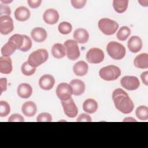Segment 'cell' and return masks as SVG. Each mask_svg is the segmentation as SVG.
Listing matches in <instances>:
<instances>
[{
  "mask_svg": "<svg viewBox=\"0 0 148 148\" xmlns=\"http://www.w3.org/2000/svg\"><path fill=\"white\" fill-rule=\"evenodd\" d=\"M112 99L116 109L124 114L131 113L134 104L128 94L121 88L114 90L112 93Z\"/></svg>",
  "mask_w": 148,
  "mask_h": 148,
  "instance_id": "6da1fadb",
  "label": "cell"
},
{
  "mask_svg": "<svg viewBox=\"0 0 148 148\" xmlns=\"http://www.w3.org/2000/svg\"><path fill=\"white\" fill-rule=\"evenodd\" d=\"M48 57L47 51L44 49H39L29 54L27 62L31 66L36 68L46 62Z\"/></svg>",
  "mask_w": 148,
  "mask_h": 148,
  "instance_id": "7a4b0ae2",
  "label": "cell"
},
{
  "mask_svg": "<svg viewBox=\"0 0 148 148\" xmlns=\"http://www.w3.org/2000/svg\"><path fill=\"white\" fill-rule=\"evenodd\" d=\"M106 51L109 56L114 60H119L123 58L125 55L124 46L117 42H110L106 46Z\"/></svg>",
  "mask_w": 148,
  "mask_h": 148,
  "instance_id": "3957f363",
  "label": "cell"
},
{
  "mask_svg": "<svg viewBox=\"0 0 148 148\" xmlns=\"http://www.w3.org/2000/svg\"><path fill=\"white\" fill-rule=\"evenodd\" d=\"M101 79L107 81L116 80L121 75L120 68L115 65H110L102 68L99 72Z\"/></svg>",
  "mask_w": 148,
  "mask_h": 148,
  "instance_id": "277c9868",
  "label": "cell"
},
{
  "mask_svg": "<svg viewBox=\"0 0 148 148\" xmlns=\"http://www.w3.org/2000/svg\"><path fill=\"white\" fill-rule=\"evenodd\" d=\"M98 25L100 31L106 35L114 34L119 28V24L116 21L108 18L99 20Z\"/></svg>",
  "mask_w": 148,
  "mask_h": 148,
  "instance_id": "5b68a950",
  "label": "cell"
},
{
  "mask_svg": "<svg viewBox=\"0 0 148 148\" xmlns=\"http://www.w3.org/2000/svg\"><path fill=\"white\" fill-rule=\"evenodd\" d=\"M67 57L71 60H75L77 59L80 54L77 42L72 39L67 40L64 44Z\"/></svg>",
  "mask_w": 148,
  "mask_h": 148,
  "instance_id": "8992f818",
  "label": "cell"
},
{
  "mask_svg": "<svg viewBox=\"0 0 148 148\" xmlns=\"http://www.w3.org/2000/svg\"><path fill=\"white\" fill-rule=\"evenodd\" d=\"M56 94L60 100H67L71 98V95L73 94L72 88L70 84L66 83H61L57 87Z\"/></svg>",
  "mask_w": 148,
  "mask_h": 148,
  "instance_id": "52a82bcc",
  "label": "cell"
},
{
  "mask_svg": "<svg viewBox=\"0 0 148 148\" xmlns=\"http://www.w3.org/2000/svg\"><path fill=\"white\" fill-rule=\"evenodd\" d=\"M104 59V53L103 51L97 47L90 49L86 54L87 61L91 64H98L101 62Z\"/></svg>",
  "mask_w": 148,
  "mask_h": 148,
  "instance_id": "ba28073f",
  "label": "cell"
},
{
  "mask_svg": "<svg viewBox=\"0 0 148 148\" xmlns=\"http://www.w3.org/2000/svg\"><path fill=\"white\" fill-rule=\"evenodd\" d=\"M61 104L65 114L70 118H73L77 115L78 109L72 98L65 101H61Z\"/></svg>",
  "mask_w": 148,
  "mask_h": 148,
  "instance_id": "9c48e42d",
  "label": "cell"
},
{
  "mask_svg": "<svg viewBox=\"0 0 148 148\" xmlns=\"http://www.w3.org/2000/svg\"><path fill=\"white\" fill-rule=\"evenodd\" d=\"M14 29L13 21L10 16L0 17V32L2 35H8Z\"/></svg>",
  "mask_w": 148,
  "mask_h": 148,
  "instance_id": "30bf717a",
  "label": "cell"
},
{
  "mask_svg": "<svg viewBox=\"0 0 148 148\" xmlns=\"http://www.w3.org/2000/svg\"><path fill=\"white\" fill-rule=\"evenodd\" d=\"M121 84L123 87L127 90H135L139 88L140 82L138 77L134 76H124L121 81Z\"/></svg>",
  "mask_w": 148,
  "mask_h": 148,
  "instance_id": "8fae6325",
  "label": "cell"
},
{
  "mask_svg": "<svg viewBox=\"0 0 148 148\" xmlns=\"http://www.w3.org/2000/svg\"><path fill=\"white\" fill-rule=\"evenodd\" d=\"M43 18L46 23L53 25L57 23L58 21L59 14L56 9H48L44 12Z\"/></svg>",
  "mask_w": 148,
  "mask_h": 148,
  "instance_id": "7c38bea8",
  "label": "cell"
},
{
  "mask_svg": "<svg viewBox=\"0 0 148 148\" xmlns=\"http://www.w3.org/2000/svg\"><path fill=\"white\" fill-rule=\"evenodd\" d=\"M55 83L54 77L49 74H46L40 77L39 80L40 87L44 90H51Z\"/></svg>",
  "mask_w": 148,
  "mask_h": 148,
  "instance_id": "4fadbf2b",
  "label": "cell"
},
{
  "mask_svg": "<svg viewBox=\"0 0 148 148\" xmlns=\"http://www.w3.org/2000/svg\"><path fill=\"white\" fill-rule=\"evenodd\" d=\"M127 46L130 51L134 53H138L142 47V39L138 36H132L128 40Z\"/></svg>",
  "mask_w": 148,
  "mask_h": 148,
  "instance_id": "5bb4252c",
  "label": "cell"
},
{
  "mask_svg": "<svg viewBox=\"0 0 148 148\" xmlns=\"http://www.w3.org/2000/svg\"><path fill=\"white\" fill-rule=\"evenodd\" d=\"M31 36L36 42H44L47 36L46 31L42 27L34 28L31 32Z\"/></svg>",
  "mask_w": 148,
  "mask_h": 148,
  "instance_id": "9a60e30c",
  "label": "cell"
},
{
  "mask_svg": "<svg viewBox=\"0 0 148 148\" xmlns=\"http://www.w3.org/2000/svg\"><path fill=\"white\" fill-rule=\"evenodd\" d=\"M12 62L10 57L1 56L0 57V72L9 74L12 71Z\"/></svg>",
  "mask_w": 148,
  "mask_h": 148,
  "instance_id": "2e32d148",
  "label": "cell"
},
{
  "mask_svg": "<svg viewBox=\"0 0 148 148\" xmlns=\"http://www.w3.org/2000/svg\"><path fill=\"white\" fill-rule=\"evenodd\" d=\"M21 111L24 116L27 117H32L37 112L36 105L35 103L31 101L25 102L22 105Z\"/></svg>",
  "mask_w": 148,
  "mask_h": 148,
  "instance_id": "e0dca14e",
  "label": "cell"
},
{
  "mask_svg": "<svg viewBox=\"0 0 148 148\" xmlns=\"http://www.w3.org/2000/svg\"><path fill=\"white\" fill-rule=\"evenodd\" d=\"M72 88L73 94L76 96L80 95L84 93L85 91L84 83L79 79H73L71 81L70 84Z\"/></svg>",
  "mask_w": 148,
  "mask_h": 148,
  "instance_id": "ac0fdd59",
  "label": "cell"
},
{
  "mask_svg": "<svg viewBox=\"0 0 148 148\" xmlns=\"http://www.w3.org/2000/svg\"><path fill=\"white\" fill-rule=\"evenodd\" d=\"M30 11L27 8L20 6L15 10L14 17L18 21H24L28 20L30 17Z\"/></svg>",
  "mask_w": 148,
  "mask_h": 148,
  "instance_id": "d6986e66",
  "label": "cell"
},
{
  "mask_svg": "<svg viewBox=\"0 0 148 148\" xmlns=\"http://www.w3.org/2000/svg\"><path fill=\"white\" fill-rule=\"evenodd\" d=\"M18 95L22 98H28L32 93V88L28 83H21L17 87Z\"/></svg>",
  "mask_w": 148,
  "mask_h": 148,
  "instance_id": "ffe728a7",
  "label": "cell"
},
{
  "mask_svg": "<svg viewBox=\"0 0 148 148\" xmlns=\"http://www.w3.org/2000/svg\"><path fill=\"white\" fill-rule=\"evenodd\" d=\"M75 40L79 43H85L89 39V34L87 31L84 28H77L73 33Z\"/></svg>",
  "mask_w": 148,
  "mask_h": 148,
  "instance_id": "44dd1931",
  "label": "cell"
},
{
  "mask_svg": "<svg viewBox=\"0 0 148 148\" xmlns=\"http://www.w3.org/2000/svg\"><path fill=\"white\" fill-rule=\"evenodd\" d=\"M88 70L87 64L84 61H79L75 64L73 66V71L74 73L79 76L86 75Z\"/></svg>",
  "mask_w": 148,
  "mask_h": 148,
  "instance_id": "7402d4cb",
  "label": "cell"
},
{
  "mask_svg": "<svg viewBox=\"0 0 148 148\" xmlns=\"http://www.w3.org/2000/svg\"><path fill=\"white\" fill-rule=\"evenodd\" d=\"M135 67L140 69H147L148 68V54L142 53L138 55L134 60Z\"/></svg>",
  "mask_w": 148,
  "mask_h": 148,
  "instance_id": "603a6c76",
  "label": "cell"
},
{
  "mask_svg": "<svg viewBox=\"0 0 148 148\" xmlns=\"http://www.w3.org/2000/svg\"><path fill=\"white\" fill-rule=\"evenodd\" d=\"M83 109L86 113L89 114L94 113L98 109V103L94 99L88 98L83 102Z\"/></svg>",
  "mask_w": 148,
  "mask_h": 148,
  "instance_id": "cb8c5ba5",
  "label": "cell"
},
{
  "mask_svg": "<svg viewBox=\"0 0 148 148\" xmlns=\"http://www.w3.org/2000/svg\"><path fill=\"white\" fill-rule=\"evenodd\" d=\"M51 53L56 58H63L66 55V50L64 45L59 43L54 44L51 48Z\"/></svg>",
  "mask_w": 148,
  "mask_h": 148,
  "instance_id": "d4e9b609",
  "label": "cell"
},
{
  "mask_svg": "<svg viewBox=\"0 0 148 148\" xmlns=\"http://www.w3.org/2000/svg\"><path fill=\"white\" fill-rule=\"evenodd\" d=\"M17 49L16 45L12 40H8V42L1 48V54L2 56L9 57Z\"/></svg>",
  "mask_w": 148,
  "mask_h": 148,
  "instance_id": "484cf974",
  "label": "cell"
},
{
  "mask_svg": "<svg viewBox=\"0 0 148 148\" xmlns=\"http://www.w3.org/2000/svg\"><path fill=\"white\" fill-rule=\"evenodd\" d=\"M128 0H114L113 2V8L119 13L124 12L128 8Z\"/></svg>",
  "mask_w": 148,
  "mask_h": 148,
  "instance_id": "4316f807",
  "label": "cell"
},
{
  "mask_svg": "<svg viewBox=\"0 0 148 148\" xmlns=\"http://www.w3.org/2000/svg\"><path fill=\"white\" fill-rule=\"evenodd\" d=\"M136 117L140 120H147L148 119V108L146 106H140L136 109Z\"/></svg>",
  "mask_w": 148,
  "mask_h": 148,
  "instance_id": "83f0119b",
  "label": "cell"
},
{
  "mask_svg": "<svg viewBox=\"0 0 148 148\" xmlns=\"http://www.w3.org/2000/svg\"><path fill=\"white\" fill-rule=\"evenodd\" d=\"M131 34V30L127 26L121 27L117 33V38L119 40H125Z\"/></svg>",
  "mask_w": 148,
  "mask_h": 148,
  "instance_id": "f1b7e54d",
  "label": "cell"
},
{
  "mask_svg": "<svg viewBox=\"0 0 148 148\" xmlns=\"http://www.w3.org/2000/svg\"><path fill=\"white\" fill-rule=\"evenodd\" d=\"M58 29L61 34L66 35L71 33L72 29V26L71 23L66 21H63L59 24Z\"/></svg>",
  "mask_w": 148,
  "mask_h": 148,
  "instance_id": "f546056e",
  "label": "cell"
},
{
  "mask_svg": "<svg viewBox=\"0 0 148 148\" xmlns=\"http://www.w3.org/2000/svg\"><path fill=\"white\" fill-rule=\"evenodd\" d=\"M21 70L23 75L25 76H31L35 72L36 68L31 66L27 61L22 64Z\"/></svg>",
  "mask_w": 148,
  "mask_h": 148,
  "instance_id": "4dcf8cb0",
  "label": "cell"
},
{
  "mask_svg": "<svg viewBox=\"0 0 148 148\" xmlns=\"http://www.w3.org/2000/svg\"><path fill=\"white\" fill-rule=\"evenodd\" d=\"M9 40L13 41L17 46V49L20 50V49L22 47L24 41V35L20 34H14L10 37Z\"/></svg>",
  "mask_w": 148,
  "mask_h": 148,
  "instance_id": "1f68e13d",
  "label": "cell"
},
{
  "mask_svg": "<svg viewBox=\"0 0 148 148\" xmlns=\"http://www.w3.org/2000/svg\"><path fill=\"white\" fill-rule=\"evenodd\" d=\"M10 112V108L9 103L5 101H0V116L6 117Z\"/></svg>",
  "mask_w": 148,
  "mask_h": 148,
  "instance_id": "d6a6232c",
  "label": "cell"
},
{
  "mask_svg": "<svg viewBox=\"0 0 148 148\" xmlns=\"http://www.w3.org/2000/svg\"><path fill=\"white\" fill-rule=\"evenodd\" d=\"M24 41L22 47L19 50L23 51V52H26V51H28L31 48L32 40L29 36H28L25 35H24Z\"/></svg>",
  "mask_w": 148,
  "mask_h": 148,
  "instance_id": "836d02e7",
  "label": "cell"
},
{
  "mask_svg": "<svg viewBox=\"0 0 148 148\" xmlns=\"http://www.w3.org/2000/svg\"><path fill=\"white\" fill-rule=\"evenodd\" d=\"M52 121L51 115L46 112L39 114L36 117L37 122H51Z\"/></svg>",
  "mask_w": 148,
  "mask_h": 148,
  "instance_id": "e575fe53",
  "label": "cell"
},
{
  "mask_svg": "<svg viewBox=\"0 0 148 148\" xmlns=\"http://www.w3.org/2000/svg\"><path fill=\"white\" fill-rule=\"evenodd\" d=\"M10 8L8 5L0 4V17L3 16H10Z\"/></svg>",
  "mask_w": 148,
  "mask_h": 148,
  "instance_id": "d590c367",
  "label": "cell"
},
{
  "mask_svg": "<svg viewBox=\"0 0 148 148\" xmlns=\"http://www.w3.org/2000/svg\"><path fill=\"white\" fill-rule=\"evenodd\" d=\"M71 2L72 6L74 8L81 9L85 6L87 2V1L86 0H72Z\"/></svg>",
  "mask_w": 148,
  "mask_h": 148,
  "instance_id": "8d00e7d4",
  "label": "cell"
},
{
  "mask_svg": "<svg viewBox=\"0 0 148 148\" xmlns=\"http://www.w3.org/2000/svg\"><path fill=\"white\" fill-rule=\"evenodd\" d=\"M9 122H23L24 121V117L20 114H13L8 119Z\"/></svg>",
  "mask_w": 148,
  "mask_h": 148,
  "instance_id": "74e56055",
  "label": "cell"
},
{
  "mask_svg": "<svg viewBox=\"0 0 148 148\" xmlns=\"http://www.w3.org/2000/svg\"><path fill=\"white\" fill-rule=\"evenodd\" d=\"M92 121L91 117L87 113H82L80 114L76 119L77 122H91Z\"/></svg>",
  "mask_w": 148,
  "mask_h": 148,
  "instance_id": "f35d334b",
  "label": "cell"
},
{
  "mask_svg": "<svg viewBox=\"0 0 148 148\" xmlns=\"http://www.w3.org/2000/svg\"><path fill=\"white\" fill-rule=\"evenodd\" d=\"M27 2L30 8L35 9L38 8L40 6L42 2V1L41 0H28Z\"/></svg>",
  "mask_w": 148,
  "mask_h": 148,
  "instance_id": "ab89813d",
  "label": "cell"
},
{
  "mask_svg": "<svg viewBox=\"0 0 148 148\" xmlns=\"http://www.w3.org/2000/svg\"><path fill=\"white\" fill-rule=\"evenodd\" d=\"M7 89V79L6 78L0 79V94Z\"/></svg>",
  "mask_w": 148,
  "mask_h": 148,
  "instance_id": "60d3db41",
  "label": "cell"
},
{
  "mask_svg": "<svg viewBox=\"0 0 148 148\" xmlns=\"http://www.w3.org/2000/svg\"><path fill=\"white\" fill-rule=\"evenodd\" d=\"M140 78L142 79V82L146 86L148 85V72L145 71L142 72L140 75Z\"/></svg>",
  "mask_w": 148,
  "mask_h": 148,
  "instance_id": "b9f144b4",
  "label": "cell"
},
{
  "mask_svg": "<svg viewBox=\"0 0 148 148\" xmlns=\"http://www.w3.org/2000/svg\"><path fill=\"white\" fill-rule=\"evenodd\" d=\"M138 2L142 6H148V5H147L148 1H138Z\"/></svg>",
  "mask_w": 148,
  "mask_h": 148,
  "instance_id": "7bdbcfd3",
  "label": "cell"
},
{
  "mask_svg": "<svg viewBox=\"0 0 148 148\" xmlns=\"http://www.w3.org/2000/svg\"><path fill=\"white\" fill-rule=\"evenodd\" d=\"M123 121H136V120L132 117H126L123 120Z\"/></svg>",
  "mask_w": 148,
  "mask_h": 148,
  "instance_id": "ee69618b",
  "label": "cell"
},
{
  "mask_svg": "<svg viewBox=\"0 0 148 148\" xmlns=\"http://www.w3.org/2000/svg\"><path fill=\"white\" fill-rule=\"evenodd\" d=\"M1 1L3 3H4L5 4H7V3H9L10 2H12V1H3V0H1Z\"/></svg>",
  "mask_w": 148,
  "mask_h": 148,
  "instance_id": "f6af8a7d",
  "label": "cell"
}]
</instances>
